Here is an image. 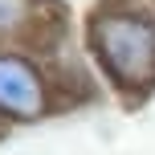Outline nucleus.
Returning <instances> with one entry per match:
<instances>
[{"label":"nucleus","mask_w":155,"mask_h":155,"mask_svg":"<svg viewBox=\"0 0 155 155\" xmlns=\"http://www.w3.org/2000/svg\"><path fill=\"white\" fill-rule=\"evenodd\" d=\"M90 49L118 90L155 86V12L147 8H98L90 21Z\"/></svg>","instance_id":"nucleus-1"},{"label":"nucleus","mask_w":155,"mask_h":155,"mask_svg":"<svg viewBox=\"0 0 155 155\" xmlns=\"http://www.w3.org/2000/svg\"><path fill=\"white\" fill-rule=\"evenodd\" d=\"M41 0H0V41H16L33 29Z\"/></svg>","instance_id":"nucleus-3"},{"label":"nucleus","mask_w":155,"mask_h":155,"mask_svg":"<svg viewBox=\"0 0 155 155\" xmlns=\"http://www.w3.org/2000/svg\"><path fill=\"white\" fill-rule=\"evenodd\" d=\"M49 114V82L33 57L0 49V118L37 123Z\"/></svg>","instance_id":"nucleus-2"}]
</instances>
